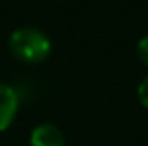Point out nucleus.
Returning a JSON list of instances; mask_svg holds the SVG:
<instances>
[{"label":"nucleus","mask_w":148,"mask_h":146,"mask_svg":"<svg viewBox=\"0 0 148 146\" xmlns=\"http://www.w3.org/2000/svg\"><path fill=\"white\" fill-rule=\"evenodd\" d=\"M10 53L24 64H40L52 52V41L36 28H19L9 38Z\"/></svg>","instance_id":"nucleus-1"},{"label":"nucleus","mask_w":148,"mask_h":146,"mask_svg":"<svg viewBox=\"0 0 148 146\" xmlns=\"http://www.w3.org/2000/svg\"><path fill=\"white\" fill-rule=\"evenodd\" d=\"M19 110V95L10 84L0 83V132L9 129Z\"/></svg>","instance_id":"nucleus-2"},{"label":"nucleus","mask_w":148,"mask_h":146,"mask_svg":"<svg viewBox=\"0 0 148 146\" xmlns=\"http://www.w3.org/2000/svg\"><path fill=\"white\" fill-rule=\"evenodd\" d=\"M29 146H66V138L57 126L45 122L31 131Z\"/></svg>","instance_id":"nucleus-3"},{"label":"nucleus","mask_w":148,"mask_h":146,"mask_svg":"<svg viewBox=\"0 0 148 146\" xmlns=\"http://www.w3.org/2000/svg\"><path fill=\"white\" fill-rule=\"evenodd\" d=\"M136 55L140 59V62H143V65L148 67V36H143L138 45H136Z\"/></svg>","instance_id":"nucleus-4"},{"label":"nucleus","mask_w":148,"mask_h":146,"mask_svg":"<svg viewBox=\"0 0 148 146\" xmlns=\"http://www.w3.org/2000/svg\"><path fill=\"white\" fill-rule=\"evenodd\" d=\"M138 100H140V103L148 110V76L143 77V81H141L140 86H138Z\"/></svg>","instance_id":"nucleus-5"}]
</instances>
